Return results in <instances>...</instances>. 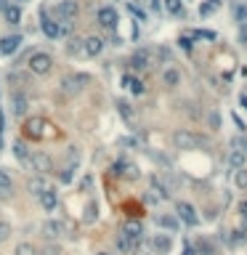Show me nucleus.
<instances>
[{
	"label": "nucleus",
	"instance_id": "nucleus-35",
	"mask_svg": "<svg viewBox=\"0 0 247 255\" xmlns=\"http://www.w3.org/2000/svg\"><path fill=\"white\" fill-rule=\"evenodd\" d=\"M245 239H247V234H245V231H231V237H229V242H231L234 247H237V245H242Z\"/></svg>",
	"mask_w": 247,
	"mask_h": 255
},
{
	"label": "nucleus",
	"instance_id": "nucleus-18",
	"mask_svg": "<svg viewBox=\"0 0 247 255\" xmlns=\"http://www.w3.org/2000/svg\"><path fill=\"white\" fill-rule=\"evenodd\" d=\"M151 247H154V253L167 255V253H170V247H173V239L167 234H157L154 239H151Z\"/></svg>",
	"mask_w": 247,
	"mask_h": 255
},
{
	"label": "nucleus",
	"instance_id": "nucleus-47",
	"mask_svg": "<svg viewBox=\"0 0 247 255\" xmlns=\"http://www.w3.org/2000/svg\"><path fill=\"white\" fill-rule=\"evenodd\" d=\"M151 8H154V11H160V0H151Z\"/></svg>",
	"mask_w": 247,
	"mask_h": 255
},
{
	"label": "nucleus",
	"instance_id": "nucleus-38",
	"mask_svg": "<svg viewBox=\"0 0 247 255\" xmlns=\"http://www.w3.org/2000/svg\"><path fill=\"white\" fill-rule=\"evenodd\" d=\"M231 146H234V149H242V152H247V138H242V136H237V138L231 141Z\"/></svg>",
	"mask_w": 247,
	"mask_h": 255
},
{
	"label": "nucleus",
	"instance_id": "nucleus-52",
	"mask_svg": "<svg viewBox=\"0 0 247 255\" xmlns=\"http://www.w3.org/2000/svg\"><path fill=\"white\" fill-rule=\"evenodd\" d=\"M14 3H16V5H19V3H27V0H14Z\"/></svg>",
	"mask_w": 247,
	"mask_h": 255
},
{
	"label": "nucleus",
	"instance_id": "nucleus-10",
	"mask_svg": "<svg viewBox=\"0 0 247 255\" xmlns=\"http://www.w3.org/2000/svg\"><path fill=\"white\" fill-rule=\"evenodd\" d=\"M11 109H14V115L19 117V120L27 115V109H30V101H27V96L21 93V90H14V93H11Z\"/></svg>",
	"mask_w": 247,
	"mask_h": 255
},
{
	"label": "nucleus",
	"instance_id": "nucleus-20",
	"mask_svg": "<svg viewBox=\"0 0 247 255\" xmlns=\"http://www.w3.org/2000/svg\"><path fill=\"white\" fill-rule=\"evenodd\" d=\"M122 234H125V237H133V239H141V237H144L141 221H125V223H122Z\"/></svg>",
	"mask_w": 247,
	"mask_h": 255
},
{
	"label": "nucleus",
	"instance_id": "nucleus-40",
	"mask_svg": "<svg viewBox=\"0 0 247 255\" xmlns=\"http://www.w3.org/2000/svg\"><path fill=\"white\" fill-rule=\"evenodd\" d=\"M237 186L247 189V170H237Z\"/></svg>",
	"mask_w": 247,
	"mask_h": 255
},
{
	"label": "nucleus",
	"instance_id": "nucleus-17",
	"mask_svg": "<svg viewBox=\"0 0 247 255\" xmlns=\"http://www.w3.org/2000/svg\"><path fill=\"white\" fill-rule=\"evenodd\" d=\"M138 245H141V239H133V237H125V234L117 237V250L125 253V255H128V253H136Z\"/></svg>",
	"mask_w": 247,
	"mask_h": 255
},
{
	"label": "nucleus",
	"instance_id": "nucleus-51",
	"mask_svg": "<svg viewBox=\"0 0 247 255\" xmlns=\"http://www.w3.org/2000/svg\"><path fill=\"white\" fill-rule=\"evenodd\" d=\"M0 149H3V133H0Z\"/></svg>",
	"mask_w": 247,
	"mask_h": 255
},
{
	"label": "nucleus",
	"instance_id": "nucleus-30",
	"mask_svg": "<svg viewBox=\"0 0 247 255\" xmlns=\"http://www.w3.org/2000/svg\"><path fill=\"white\" fill-rule=\"evenodd\" d=\"M16 255H37V247L30 245V242H19L16 245Z\"/></svg>",
	"mask_w": 247,
	"mask_h": 255
},
{
	"label": "nucleus",
	"instance_id": "nucleus-45",
	"mask_svg": "<svg viewBox=\"0 0 247 255\" xmlns=\"http://www.w3.org/2000/svg\"><path fill=\"white\" fill-rule=\"evenodd\" d=\"M239 40L247 43V24H239Z\"/></svg>",
	"mask_w": 247,
	"mask_h": 255
},
{
	"label": "nucleus",
	"instance_id": "nucleus-23",
	"mask_svg": "<svg viewBox=\"0 0 247 255\" xmlns=\"http://www.w3.org/2000/svg\"><path fill=\"white\" fill-rule=\"evenodd\" d=\"M27 189H30V194L40 197L43 191L48 189V186H46V181H43V175H35V178H30V181H27Z\"/></svg>",
	"mask_w": 247,
	"mask_h": 255
},
{
	"label": "nucleus",
	"instance_id": "nucleus-46",
	"mask_svg": "<svg viewBox=\"0 0 247 255\" xmlns=\"http://www.w3.org/2000/svg\"><path fill=\"white\" fill-rule=\"evenodd\" d=\"M183 255H194V247H192V245H186V247H183Z\"/></svg>",
	"mask_w": 247,
	"mask_h": 255
},
{
	"label": "nucleus",
	"instance_id": "nucleus-15",
	"mask_svg": "<svg viewBox=\"0 0 247 255\" xmlns=\"http://www.w3.org/2000/svg\"><path fill=\"white\" fill-rule=\"evenodd\" d=\"M40 205H43V210H46V213H53L56 207H59V194H56V191L50 189V186L40 194Z\"/></svg>",
	"mask_w": 247,
	"mask_h": 255
},
{
	"label": "nucleus",
	"instance_id": "nucleus-1",
	"mask_svg": "<svg viewBox=\"0 0 247 255\" xmlns=\"http://www.w3.org/2000/svg\"><path fill=\"white\" fill-rule=\"evenodd\" d=\"M27 67H30L35 75H48V72L53 69V56L46 53V51H35V53L30 56V61H27Z\"/></svg>",
	"mask_w": 247,
	"mask_h": 255
},
{
	"label": "nucleus",
	"instance_id": "nucleus-25",
	"mask_svg": "<svg viewBox=\"0 0 247 255\" xmlns=\"http://www.w3.org/2000/svg\"><path fill=\"white\" fill-rule=\"evenodd\" d=\"M11 189H14V178L8 175V170L0 168V194H3V197H11Z\"/></svg>",
	"mask_w": 247,
	"mask_h": 255
},
{
	"label": "nucleus",
	"instance_id": "nucleus-2",
	"mask_svg": "<svg viewBox=\"0 0 247 255\" xmlns=\"http://www.w3.org/2000/svg\"><path fill=\"white\" fill-rule=\"evenodd\" d=\"M53 14H56V21H61V24H72V21L77 19V14H80V8H77L75 0H61V3L53 5Z\"/></svg>",
	"mask_w": 247,
	"mask_h": 255
},
{
	"label": "nucleus",
	"instance_id": "nucleus-19",
	"mask_svg": "<svg viewBox=\"0 0 247 255\" xmlns=\"http://www.w3.org/2000/svg\"><path fill=\"white\" fill-rule=\"evenodd\" d=\"M43 234H46L48 239H59V237L64 234V223H61V221H46V223H43Z\"/></svg>",
	"mask_w": 247,
	"mask_h": 255
},
{
	"label": "nucleus",
	"instance_id": "nucleus-36",
	"mask_svg": "<svg viewBox=\"0 0 247 255\" xmlns=\"http://www.w3.org/2000/svg\"><path fill=\"white\" fill-rule=\"evenodd\" d=\"M160 226H165V229H178V221L176 218H170V215H162V218H160Z\"/></svg>",
	"mask_w": 247,
	"mask_h": 255
},
{
	"label": "nucleus",
	"instance_id": "nucleus-8",
	"mask_svg": "<svg viewBox=\"0 0 247 255\" xmlns=\"http://www.w3.org/2000/svg\"><path fill=\"white\" fill-rule=\"evenodd\" d=\"M173 144H176L178 149H194V146L199 144V138L194 133H189V130H176V133H173Z\"/></svg>",
	"mask_w": 247,
	"mask_h": 255
},
{
	"label": "nucleus",
	"instance_id": "nucleus-9",
	"mask_svg": "<svg viewBox=\"0 0 247 255\" xmlns=\"http://www.w3.org/2000/svg\"><path fill=\"white\" fill-rule=\"evenodd\" d=\"M21 43H24V37H21V35H5V37H0V56L16 53V51L21 48Z\"/></svg>",
	"mask_w": 247,
	"mask_h": 255
},
{
	"label": "nucleus",
	"instance_id": "nucleus-14",
	"mask_svg": "<svg viewBox=\"0 0 247 255\" xmlns=\"http://www.w3.org/2000/svg\"><path fill=\"white\" fill-rule=\"evenodd\" d=\"M112 173L115 175H120V178H138V170H136V165H131V162H125V160H120V162H115L112 165Z\"/></svg>",
	"mask_w": 247,
	"mask_h": 255
},
{
	"label": "nucleus",
	"instance_id": "nucleus-33",
	"mask_svg": "<svg viewBox=\"0 0 247 255\" xmlns=\"http://www.w3.org/2000/svg\"><path fill=\"white\" fill-rule=\"evenodd\" d=\"M234 16H237L239 24H247V5H245V3H239L237 8H234Z\"/></svg>",
	"mask_w": 247,
	"mask_h": 255
},
{
	"label": "nucleus",
	"instance_id": "nucleus-7",
	"mask_svg": "<svg viewBox=\"0 0 247 255\" xmlns=\"http://www.w3.org/2000/svg\"><path fill=\"white\" fill-rule=\"evenodd\" d=\"M40 30H43V35H46L48 40H59L61 37V21L48 19L46 11H40Z\"/></svg>",
	"mask_w": 247,
	"mask_h": 255
},
{
	"label": "nucleus",
	"instance_id": "nucleus-27",
	"mask_svg": "<svg viewBox=\"0 0 247 255\" xmlns=\"http://www.w3.org/2000/svg\"><path fill=\"white\" fill-rule=\"evenodd\" d=\"M117 112H120V117L122 120H128V122L136 117V112H133V106L128 104V101H117Z\"/></svg>",
	"mask_w": 247,
	"mask_h": 255
},
{
	"label": "nucleus",
	"instance_id": "nucleus-5",
	"mask_svg": "<svg viewBox=\"0 0 247 255\" xmlns=\"http://www.w3.org/2000/svg\"><path fill=\"white\" fill-rule=\"evenodd\" d=\"M30 168L32 170H37L40 175H46L53 170V160H50V154L48 152H32V157H30Z\"/></svg>",
	"mask_w": 247,
	"mask_h": 255
},
{
	"label": "nucleus",
	"instance_id": "nucleus-31",
	"mask_svg": "<svg viewBox=\"0 0 247 255\" xmlns=\"http://www.w3.org/2000/svg\"><path fill=\"white\" fill-rule=\"evenodd\" d=\"M75 168H77V165H66L64 170H61V173H59L61 184H72V178H75Z\"/></svg>",
	"mask_w": 247,
	"mask_h": 255
},
{
	"label": "nucleus",
	"instance_id": "nucleus-39",
	"mask_svg": "<svg viewBox=\"0 0 247 255\" xmlns=\"http://www.w3.org/2000/svg\"><path fill=\"white\" fill-rule=\"evenodd\" d=\"M128 11H131V14H133V16H138V19H141V21H144V19H147V14H144V11H141V8H138V5H133V3H128Z\"/></svg>",
	"mask_w": 247,
	"mask_h": 255
},
{
	"label": "nucleus",
	"instance_id": "nucleus-12",
	"mask_svg": "<svg viewBox=\"0 0 247 255\" xmlns=\"http://www.w3.org/2000/svg\"><path fill=\"white\" fill-rule=\"evenodd\" d=\"M149 64H151V51H147V48H138L136 53L131 56V67L133 69H138V72L147 69Z\"/></svg>",
	"mask_w": 247,
	"mask_h": 255
},
{
	"label": "nucleus",
	"instance_id": "nucleus-3",
	"mask_svg": "<svg viewBox=\"0 0 247 255\" xmlns=\"http://www.w3.org/2000/svg\"><path fill=\"white\" fill-rule=\"evenodd\" d=\"M88 83H91V77L88 75H66L64 80H61V90H64L66 96H77Z\"/></svg>",
	"mask_w": 247,
	"mask_h": 255
},
{
	"label": "nucleus",
	"instance_id": "nucleus-43",
	"mask_svg": "<svg viewBox=\"0 0 247 255\" xmlns=\"http://www.w3.org/2000/svg\"><path fill=\"white\" fill-rule=\"evenodd\" d=\"M43 255H59V247H56V245H48V247H43Z\"/></svg>",
	"mask_w": 247,
	"mask_h": 255
},
{
	"label": "nucleus",
	"instance_id": "nucleus-26",
	"mask_svg": "<svg viewBox=\"0 0 247 255\" xmlns=\"http://www.w3.org/2000/svg\"><path fill=\"white\" fill-rule=\"evenodd\" d=\"M162 83H165L167 88H176V85L181 83V75H178V69H165V72H162Z\"/></svg>",
	"mask_w": 247,
	"mask_h": 255
},
{
	"label": "nucleus",
	"instance_id": "nucleus-24",
	"mask_svg": "<svg viewBox=\"0 0 247 255\" xmlns=\"http://www.w3.org/2000/svg\"><path fill=\"white\" fill-rule=\"evenodd\" d=\"M245 162H247V152H242V149H231V154H229V165L237 168V170H242Z\"/></svg>",
	"mask_w": 247,
	"mask_h": 255
},
{
	"label": "nucleus",
	"instance_id": "nucleus-41",
	"mask_svg": "<svg viewBox=\"0 0 247 255\" xmlns=\"http://www.w3.org/2000/svg\"><path fill=\"white\" fill-rule=\"evenodd\" d=\"M213 11H215V5H213V3H205V5H199V16H210Z\"/></svg>",
	"mask_w": 247,
	"mask_h": 255
},
{
	"label": "nucleus",
	"instance_id": "nucleus-49",
	"mask_svg": "<svg viewBox=\"0 0 247 255\" xmlns=\"http://www.w3.org/2000/svg\"><path fill=\"white\" fill-rule=\"evenodd\" d=\"M8 5H11V3H5V0H0V11H5V8H8Z\"/></svg>",
	"mask_w": 247,
	"mask_h": 255
},
{
	"label": "nucleus",
	"instance_id": "nucleus-34",
	"mask_svg": "<svg viewBox=\"0 0 247 255\" xmlns=\"http://www.w3.org/2000/svg\"><path fill=\"white\" fill-rule=\"evenodd\" d=\"M192 37H194V40H215V32H210V30H197V32H192Z\"/></svg>",
	"mask_w": 247,
	"mask_h": 255
},
{
	"label": "nucleus",
	"instance_id": "nucleus-6",
	"mask_svg": "<svg viewBox=\"0 0 247 255\" xmlns=\"http://www.w3.org/2000/svg\"><path fill=\"white\" fill-rule=\"evenodd\" d=\"M96 21L104 30H117V21H120V16H117V11L112 8V5H101L99 14H96Z\"/></svg>",
	"mask_w": 247,
	"mask_h": 255
},
{
	"label": "nucleus",
	"instance_id": "nucleus-22",
	"mask_svg": "<svg viewBox=\"0 0 247 255\" xmlns=\"http://www.w3.org/2000/svg\"><path fill=\"white\" fill-rule=\"evenodd\" d=\"M3 19H5V24H21V5L11 3L8 8L3 11Z\"/></svg>",
	"mask_w": 247,
	"mask_h": 255
},
{
	"label": "nucleus",
	"instance_id": "nucleus-13",
	"mask_svg": "<svg viewBox=\"0 0 247 255\" xmlns=\"http://www.w3.org/2000/svg\"><path fill=\"white\" fill-rule=\"evenodd\" d=\"M178 215H181V221L186 226H197L199 223V215H197V210H194L189 202H178Z\"/></svg>",
	"mask_w": 247,
	"mask_h": 255
},
{
	"label": "nucleus",
	"instance_id": "nucleus-50",
	"mask_svg": "<svg viewBox=\"0 0 247 255\" xmlns=\"http://www.w3.org/2000/svg\"><path fill=\"white\" fill-rule=\"evenodd\" d=\"M210 3H213V5H221V3H223V0H210Z\"/></svg>",
	"mask_w": 247,
	"mask_h": 255
},
{
	"label": "nucleus",
	"instance_id": "nucleus-28",
	"mask_svg": "<svg viewBox=\"0 0 247 255\" xmlns=\"http://www.w3.org/2000/svg\"><path fill=\"white\" fill-rule=\"evenodd\" d=\"M165 8L173 16H183V0H165Z\"/></svg>",
	"mask_w": 247,
	"mask_h": 255
},
{
	"label": "nucleus",
	"instance_id": "nucleus-32",
	"mask_svg": "<svg viewBox=\"0 0 247 255\" xmlns=\"http://www.w3.org/2000/svg\"><path fill=\"white\" fill-rule=\"evenodd\" d=\"M96 218H99V207H96V202H88V207H85V223H93Z\"/></svg>",
	"mask_w": 247,
	"mask_h": 255
},
{
	"label": "nucleus",
	"instance_id": "nucleus-21",
	"mask_svg": "<svg viewBox=\"0 0 247 255\" xmlns=\"http://www.w3.org/2000/svg\"><path fill=\"white\" fill-rule=\"evenodd\" d=\"M14 157L19 162H24V165H30V157H32V152H30V146L24 144V141H14Z\"/></svg>",
	"mask_w": 247,
	"mask_h": 255
},
{
	"label": "nucleus",
	"instance_id": "nucleus-11",
	"mask_svg": "<svg viewBox=\"0 0 247 255\" xmlns=\"http://www.w3.org/2000/svg\"><path fill=\"white\" fill-rule=\"evenodd\" d=\"M104 51V37H99V35H91V37H85L82 40V53L85 56H91V59H96V56Z\"/></svg>",
	"mask_w": 247,
	"mask_h": 255
},
{
	"label": "nucleus",
	"instance_id": "nucleus-42",
	"mask_svg": "<svg viewBox=\"0 0 247 255\" xmlns=\"http://www.w3.org/2000/svg\"><path fill=\"white\" fill-rule=\"evenodd\" d=\"M178 43H181V48L186 51V53H192V37H181Z\"/></svg>",
	"mask_w": 247,
	"mask_h": 255
},
{
	"label": "nucleus",
	"instance_id": "nucleus-4",
	"mask_svg": "<svg viewBox=\"0 0 247 255\" xmlns=\"http://www.w3.org/2000/svg\"><path fill=\"white\" fill-rule=\"evenodd\" d=\"M24 136L32 141H40L46 136V120L43 117H27L24 120Z\"/></svg>",
	"mask_w": 247,
	"mask_h": 255
},
{
	"label": "nucleus",
	"instance_id": "nucleus-16",
	"mask_svg": "<svg viewBox=\"0 0 247 255\" xmlns=\"http://www.w3.org/2000/svg\"><path fill=\"white\" fill-rule=\"evenodd\" d=\"M122 88H128L133 96H144V93H147V85L138 80V77H133V75H125V77H122Z\"/></svg>",
	"mask_w": 247,
	"mask_h": 255
},
{
	"label": "nucleus",
	"instance_id": "nucleus-29",
	"mask_svg": "<svg viewBox=\"0 0 247 255\" xmlns=\"http://www.w3.org/2000/svg\"><path fill=\"white\" fill-rule=\"evenodd\" d=\"M66 53H69V56L82 53V40H80V37H69V43H66Z\"/></svg>",
	"mask_w": 247,
	"mask_h": 255
},
{
	"label": "nucleus",
	"instance_id": "nucleus-48",
	"mask_svg": "<svg viewBox=\"0 0 247 255\" xmlns=\"http://www.w3.org/2000/svg\"><path fill=\"white\" fill-rule=\"evenodd\" d=\"M239 104H242L245 109H247V96H245V93H242V99H239Z\"/></svg>",
	"mask_w": 247,
	"mask_h": 255
},
{
	"label": "nucleus",
	"instance_id": "nucleus-53",
	"mask_svg": "<svg viewBox=\"0 0 247 255\" xmlns=\"http://www.w3.org/2000/svg\"><path fill=\"white\" fill-rule=\"evenodd\" d=\"M99 255H109V253H99Z\"/></svg>",
	"mask_w": 247,
	"mask_h": 255
},
{
	"label": "nucleus",
	"instance_id": "nucleus-44",
	"mask_svg": "<svg viewBox=\"0 0 247 255\" xmlns=\"http://www.w3.org/2000/svg\"><path fill=\"white\" fill-rule=\"evenodd\" d=\"M239 215H242V223L247 226V202H242V205H239Z\"/></svg>",
	"mask_w": 247,
	"mask_h": 255
},
{
	"label": "nucleus",
	"instance_id": "nucleus-37",
	"mask_svg": "<svg viewBox=\"0 0 247 255\" xmlns=\"http://www.w3.org/2000/svg\"><path fill=\"white\" fill-rule=\"evenodd\" d=\"M11 237V223H5V221H0V245H3L5 239Z\"/></svg>",
	"mask_w": 247,
	"mask_h": 255
}]
</instances>
